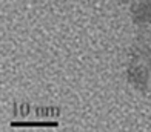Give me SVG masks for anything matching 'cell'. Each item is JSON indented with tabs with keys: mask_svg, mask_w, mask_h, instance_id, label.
<instances>
[{
	"mask_svg": "<svg viewBox=\"0 0 151 132\" xmlns=\"http://www.w3.org/2000/svg\"><path fill=\"white\" fill-rule=\"evenodd\" d=\"M125 78L134 91L145 94L150 88V69L139 61H133L125 71Z\"/></svg>",
	"mask_w": 151,
	"mask_h": 132,
	"instance_id": "cell-1",
	"label": "cell"
},
{
	"mask_svg": "<svg viewBox=\"0 0 151 132\" xmlns=\"http://www.w3.org/2000/svg\"><path fill=\"white\" fill-rule=\"evenodd\" d=\"M129 17L137 26L151 23V0H136L129 8Z\"/></svg>",
	"mask_w": 151,
	"mask_h": 132,
	"instance_id": "cell-2",
	"label": "cell"
},
{
	"mask_svg": "<svg viewBox=\"0 0 151 132\" xmlns=\"http://www.w3.org/2000/svg\"><path fill=\"white\" fill-rule=\"evenodd\" d=\"M147 63H148V66L151 68V49H150V52H148V55H147Z\"/></svg>",
	"mask_w": 151,
	"mask_h": 132,
	"instance_id": "cell-3",
	"label": "cell"
},
{
	"mask_svg": "<svg viewBox=\"0 0 151 132\" xmlns=\"http://www.w3.org/2000/svg\"><path fill=\"white\" fill-rule=\"evenodd\" d=\"M117 2H119V3H129L131 0H117Z\"/></svg>",
	"mask_w": 151,
	"mask_h": 132,
	"instance_id": "cell-4",
	"label": "cell"
}]
</instances>
